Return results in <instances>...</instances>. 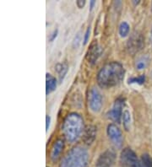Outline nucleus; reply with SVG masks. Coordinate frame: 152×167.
Returning a JSON list of instances; mask_svg holds the SVG:
<instances>
[{
  "label": "nucleus",
  "instance_id": "2",
  "mask_svg": "<svg viewBox=\"0 0 152 167\" xmlns=\"http://www.w3.org/2000/svg\"><path fill=\"white\" fill-rule=\"evenodd\" d=\"M63 132L69 142H74L79 138L84 129V121L77 113H70L64 119Z\"/></svg>",
  "mask_w": 152,
  "mask_h": 167
},
{
  "label": "nucleus",
  "instance_id": "11",
  "mask_svg": "<svg viewBox=\"0 0 152 167\" xmlns=\"http://www.w3.org/2000/svg\"><path fill=\"white\" fill-rule=\"evenodd\" d=\"M64 148V143L62 139H57L52 147L50 153V158L53 161H56L60 156L61 153Z\"/></svg>",
  "mask_w": 152,
  "mask_h": 167
},
{
  "label": "nucleus",
  "instance_id": "21",
  "mask_svg": "<svg viewBox=\"0 0 152 167\" xmlns=\"http://www.w3.org/2000/svg\"><path fill=\"white\" fill-rule=\"evenodd\" d=\"M50 122H51V118L49 116H46V129H47V131L49 128V126H50Z\"/></svg>",
  "mask_w": 152,
  "mask_h": 167
},
{
  "label": "nucleus",
  "instance_id": "23",
  "mask_svg": "<svg viewBox=\"0 0 152 167\" xmlns=\"http://www.w3.org/2000/svg\"><path fill=\"white\" fill-rule=\"evenodd\" d=\"M57 30H55L53 31V33L52 34V37L50 38V41H53L54 39H55V37L57 36Z\"/></svg>",
  "mask_w": 152,
  "mask_h": 167
},
{
  "label": "nucleus",
  "instance_id": "4",
  "mask_svg": "<svg viewBox=\"0 0 152 167\" xmlns=\"http://www.w3.org/2000/svg\"><path fill=\"white\" fill-rule=\"evenodd\" d=\"M121 167H139V162L135 153L131 149L125 148L120 154Z\"/></svg>",
  "mask_w": 152,
  "mask_h": 167
},
{
  "label": "nucleus",
  "instance_id": "7",
  "mask_svg": "<svg viewBox=\"0 0 152 167\" xmlns=\"http://www.w3.org/2000/svg\"><path fill=\"white\" fill-rule=\"evenodd\" d=\"M124 106V100L123 98H118L114 103L112 108L108 112V117L112 121L120 123L121 118L123 116V107Z\"/></svg>",
  "mask_w": 152,
  "mask_h": 167
},
{
  "label": "nucleus",
  "instance_id": "13",
  "mask_svg": "<svg viewBox=\"0 0 152 167\" xmlns=\"http://www.w3.org/2000/svg\"><path fill=\"white\" fill-rule=\"evenodd\" d=\"M57 87V80L56 79L49 74L46 75V94L49 95L56 90Z\"/></svg>",
  "mask_w": 152,
  "mask_h": 167
},
{
  "label": "nucleus",
  "instance_id": "14",
  "mask_svg": "<svg viewBox=\"0 0 152 167\" xmlns=\"http://www.w3.org/2000/svg\"><path fill=\"white\" fill-rule=\"evenodd\" d=\"M122 119H123V122H124V128L126 131H129L130 129V127H131V116H130V112L128 110L124 112Z\"/></svg>",
  "mask_w": 152,
  "mask_h": 167
},
{
  "label": "nucleus",
  "instance_id": "1",
  "mask_svg": "<svg viewBox=\"0 0 152 167\" xmlns=\"http://www.w3.org/2000/svg\"><path fill=\"white\" fill-rule=\"evenodd\" d=\"M124 75V67L117 62H111L104 65L99 71L97 82L101 88H112L122 82Z\"/></svg>",
  "mask_w": 152,
  "mask_h": 167
},
{
  "label": "nucleus",
  "instance_id": "22",
  "mask_svg": "<svg viewBox=\"0 0 152 167\" xmlns=\"http://www.w3.org/2000/svg\"><path fill=\"white\" fill-rule=\"evenodd\" d=\"M77 6L79 7V9H81L83 7L85 6V4H86V1H82V0H79V1H77Z\"/></svg>",
  "mask_w": 152,
  "mask_h": 167
},
{
  "label": "nucleus",
  "instance_id": "12",
  "mask_svg": "<svg viewBox=\"0 0 152 167\" xmlns=\"http://www.w3.org/2000/svg\"><path fill=\"white\" fill-rule=\"evenodd\" d=\"M96 136V128L95 126H88L85 130L84 141L86 145H91Z\"/></svg>",
  "mask_w": 152,
  "mask_h": 167
},
{
  "label": "nucleus",
  "instance_id": "16",
  "mask_svg": "<svg viewBox=\"0 0 152 167\" xmlns=\"http://www.w3.org/2000/svg\"><path fill=\"white\" fill-rule=\"evenodd\" d=\"M139 167H152V157L149 154H143L139 162Z\"/></svg>",
  "mask_w": 152,
  "mask_h": 167
},
{
  "label": "nucleus",
  "instance_id": "15",
  "mask_svg": "<svg viewBox=\"0 0 152 167\" xmlns=\"http://www.w3.org/2000/svg\"><path fill=\"white\" fill-rule=\"evenodd\" d=\"M56 71L58 74V77L60 81L63 79V78L65 77V74H66L67 71H68V66L65 63H58L56 66Z\"/></svg>",
  "mask_w": 152,
  "mask_h": 167
},
{
  "label": "nucleus",
  "instance_id": "19",
  "mask_svg": "<svg viewBox=\"0 0 152 167\" xmlns=\"http://www.w3.org/2000/svg\"><path fill=\"white\" fill-rule=\"evenodd\" d=\"M146 66V62L145 61V60H140V61H139L138 63H137L136 64V67L138 68V69H143V68H145Z\"/></svg>",
  "mask_w": 152,
  "mask_h": 167
},
{
  "label": "nucleus",
  "instance_id": "10",
  "mask_svg": "<svg viewBox=\"0 0 152 167\" xmlns=\"http://www.w3.org/2000/svg\"><path fill=\"white\" fill-rule=\"evenodd\" d=\"M100 55H101V48L99 47L97 42L94 41L86 53V59L88 60L89 63H94L98 59Z\"/></svg>",
  "mask_w": 152,
  "mask_h": 167
},
{
  "label": "nucleus",
  "instance_id": "18",
  "mask_svg": "<svg viewBox=\"0 0 152 167\" xmlns=\"http://www.w3.org/2000/svg\"><path fill=\"white\" fill-rule=\"evenodd\" d=\"M130 84H143L145 82V75H141L138 78H133L129 80Z\"/></svg>",
  "mask_w": 152,
  "mask_h": 167
},
{
  "label": "nucleus",
  "instance_id": "5",
  "mask_svg": "<svg viewBox=\"0 0 152 167\" xmlns=\"http://www.w3.org/2000/svg\"><path fill=\"white\" fill-rule=\"evenodd\" d=\"M88 102L89 106L93 112L97 113L101 111L102 106V97L97 89L92 88L91 90L89 93Z\"/></svg>",
  "mask_w": 152,
  "mask_h": 167
},
{
  "label": "nucleus",
  "instance_id": "20",
  "mask_svg": "<svg viewBox=\"0 0 152 167\" xmlns=\"http://www.w3.org/2000/svg\"><path fill=\"white\" fill-rule=\"evenodd\" d=\"M90 34H91V27H88V29H87L86 34H85V38H84V44H85V45H86L87 42H88L89 37H90Z\"/></svg>",
  "mask_w": 152,
  "mask_h": 167
},
{
  "label": "nucleus",
  "instance_id": "6",
  "mask_svg": "<svg viewBox=\"0 0 152 167\" xmlns=\"http://www.w3.org/2000/svg\"><path fill=\"white\" fill-rule=\"evenodd\" d=\"M116 161V154L111 149H108L99 156L96 161V167H112Z\"/></svg>",
  "mask_w": 152,
  "mask_h": 167
},
{
  "label": "nucleus",
  "instance_id": "3",
  "mask_svg": "<svg viewBox=\"0 0 152 167\" xmlns=\"http://www.w3.org/2000/svg\"><path fill=\"white\" fill-rule=\"evenodd\" d=\"M89 161V154L86 149L77 146L64 156L59 167H86Z\"/></svg>",
  "mask_w": 152,
  "mask_h": 167
},
{
  "label": "nucleus",
  "instance_id": "8",
  "mask_svg": "<svg viewBox=\"0 0 152 167\" xmlns=\"http://www.w3.org/2000/svg\"><path fill=\"white\" fill-rule=\"evenodd\" d=\"M108 135L111 141L117 147H120L123 144V134L121 130L114 124H110L108 127Z\"/></svg>",
  "mask_w": 152,
  "mask_h": 167
},
{
  "label": "nucleus",
  "instance_id": "9",
  "mask_svg": "<svg viewBox=\"0 0 152 167\" xmlns=\"http://www.w3.org/2000/svg\"><path fill=\"white\" fill-rule=\"evenodd\" d=\"M143 42H144V40H143L141 35L133 34L132 37L129 40L128 48L131 53H134V52H136L142 48Z\"/></svg>",
  "mask_w": 152,
  "mask_h": 167
},
{
  "label": "nucleus",
  "instance_id": "17",
  "mask_svg": "<svg viewBox=\"0 0 152 167\" xmlns=\"http://www.w3.org/2000/svg\"><path fill=\"white\" fill-rule=\"evenodd\" d=\"M129 33V26L127 22H122L119 26V35L121 37H126Z\"/></svg>",
  "mask_w": 152,
  "mask_h": 167
},
{
  "label": "nucleus",
  "instance_id": "24",
  "mask_svg": "<svg viewBox=\"0 0 152 167\" xmlns=\"http://www.w3.org/2000/svg\"><path fill=\"white\" fill-rule=\"evenodd\" d=\"M95 4V1H91V10H92V9H93V5Z\"/></svg>",
  "mask_w": 152,
  "mask_h": 167
}]
</instances>
